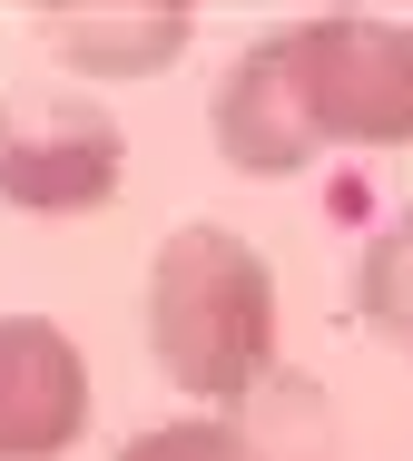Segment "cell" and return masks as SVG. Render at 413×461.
Here are the masks:
<instances>
[{
  "label": "cell",
  "mask_w": 413,
  "mask_h": 461,
  "mask_svg": "<svg viewBox=\"0 0 413 461\" xmlns=\"http://www.w3.org/2000/svg\"><path fill=\"white\" fill-rule=\"evenodd\" d=\"M30 30L69 79H158L188 59L197 10L188 0H50Z\"/></svg>",
  "instance_id": "6"
},
{
  "label": "cell",
  "mask_w": 413,
  "mask_h": 461,
  "mask_svg": "<svg viewBox=\"0 0 413 461\" xmlns=\"http://www.w3.org/2000/svg\"><path fill=\"white\" fill-rule=\"evenodd\" d=\"M354 324L413 344V206H394V226L364 236V256H354Z\"/></svg>",
  "instance_id": "8"
},
{
  "label": "cell",
  "mask_w": 413,
  "mask_h": 461,
  "mask_svg": "<svg viewBox=\"0 0 413 461\" xmlns=\"http://www.w3.org/2000/svg\"><path fill=\"white\" fill-rule=\"evenodd\" d=\"M128 177V138L99 98L30 79L0 98V206L20 216H89Z\"/></svg>",
  "instance_id": "3"
},
{
  "label": "cell",
  "mask_w": 413,
  "mask_h": 461,
  "mask_svg": "<svg viewBox=\"0 0 413 461\" xmlns=\"http://www.w3.org/2000/svg\"><path fill=\"white\" fill-rule=\"evenodd\" d=\"M148 354L206 412H246L276 383V266L236 226H168L148 256Z\"/></svg>",
  "instance_id": "1"
},
{
  "label": "cell",
  "mask_w": 413,
  "mask_h": 461,
  "mask_svg": "<svg viewBox=\"0 0 413 461\" xmlns=\"http://www.w3.org/2000/svg\"><path fill=\"white\" fill-rule=\"evenodd\" d=\"M206 128H216V158L236 177H306L315 167V128H306V89H296V40L266 30L246 40V59L216 79L206 98Z\"/></svg>",
  "instance_id": "4"
},
{
  "label": "cell",
  "mask_w": 413,
  "mask_h": 461,
  "mask_svg": "<svg viewBox=\"0 0 413 461\" xmlns=\"http://www.w3.org/2000/svg\"><path fill=\"white\" fill-rule=\"evenodd\" d=\"M286 40H296L315 158L325 148H413V20L325 10V20H286Z\"/></svg>",
  "instance_id": "2"
},
{
  "label": "cell",
  "mask_w": 413,
  "mask_h": 461,
  "mask_svg": "<svg viewBox=\"0 0 413 461\" xmlns=\"http://www.w3.org/2000/svg\"><path fill=\"white\" fill-rule=\"evenodd\" d=\"M89 432V364L50 314H0V461H60Z\"/></svg>",
  "instance_id": "5"
},
{
  "label": "cell",
  "mask_w": 413,
  "mask_h": 461,
  "mask_svg": "<svg viewBox=\"0 0 413 461\" xmlns=\"http://www.w3.org/2000/svg\"><path fill=\"white\" fill-rule=\"evenodd\" d=\"M118 461H286L276 432L246 412H188V422H148L138 442H118Z\"/></svg>",
  "instance_id": "7"
}]
</instances>
